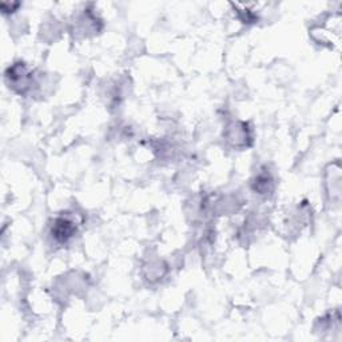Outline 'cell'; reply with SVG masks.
<instances>
[{
  "label": "cell",
  "instance_id": "cell-1",
  "mask_svg": "<svg viewBox=\"0 0 342 342\" xmlns=\"http://www.w3.org/2000/svg\"><path fill=\"white\" fill-rule=\"evenodd\" d=\"M74 232L72 224L67 220H59L56 222V226H55V236L58 240H66L67 238L71 236Z\"/></svg>",
  "mask_w": 342,
  "mask_h": 342
}]
</instances>
